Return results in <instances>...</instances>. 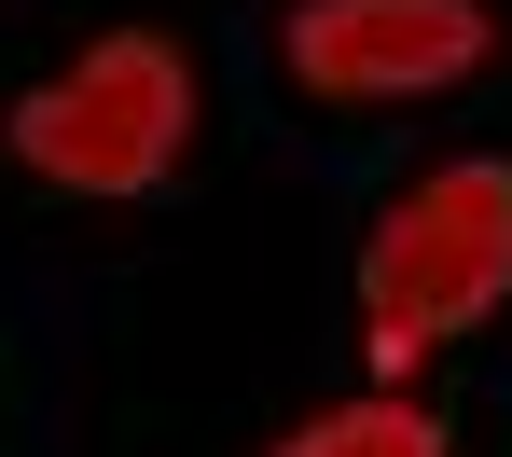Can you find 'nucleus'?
Instances as JSON below:
<instances>
[{
    "mask_svg": "<svg viewBox=\"0 0 512 457\" xmlns=\"http://www.w3.org/2000/svg\"><path fill=\"white\" fill-rule=\"evenodd\" d=\"M512 277V181L499 167H443L416 181L388 222H374V264H360V305H374V374H416L457 319H485Z\"/></svg>",
    "mask_w": 512,
    "mask_h": 457,
    "instance_id": "1",
    "label": "nucleus"
},
{
    "mask_svg": "<svg viewBox=\"0 0 512 457\" xmlns=\"http://www.w3.org/2000/svg\"><path fill=\"white\" fill-rule=\"evenodd\" d=\"M180 125H194V84H180L167 42H97L70 84H42L14 111V153L70 194H139V181H167Z\"/></svg>",
    "mask_w": 512,
    "mask_h": 457,
    "instance_id": "2",
    "label": "nucleus"
},
{
    "mask_svg": "<svg viewBox=\"0 0 512 457\" xmlns=\"http://www.w3.org/2000/svg\"><path fill=\"white\" fill-rule=\"evenodd\" d=\"M485 14L471 0H305L291 14V70L319 97H416V84H457L485 70Z\"/></svg>",
    "mask_w": 512,
    "mask_h": 457,
    "instance_id": "3",
    "label": "nucleus"
},
{
    "mask_svg": "<svg viewBox=\"0 0 512 457\" xmlns=\"http://www.w3.org/2000/svg\"><path fill=\"white\" fill-rule=\"evenodd\" d=\"M277 457H443V430H429L416 402H346V416H319V430H291Z\"/></svg>",
    "mask_w": 512,
    "mask_h": 457,
    "instance_id": "4",
    "label": "nucleus"
}]
</instances>
